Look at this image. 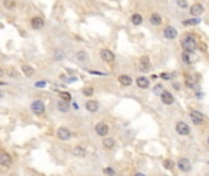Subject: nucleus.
Wrapping results in <instances>:
<instances>
[{"label":"nucleus","instance_id":"nucleus-1","mask_svg":"<svg viewBox=\"0 0 209 176\" xmlns=\"http://www.w3.org/2000/svg\"><path fill=\"white\" fill-rule=\"evenodd\" d=\"M182 48L187 51H195L197 49V43H196L195 37L192 34H186L181 41Z\"/></svg>","mask_w":209,"mask_h":176},{"label":"nucleus","instance_id":"nucleus-2","mask_svg":"<svg viewBox=\"0 0 209 176\" xmlns=\"http://www.w3.org/2000/svg\"><path fill=\"white\" fill-rule=\"evenodd\" d=\"M31 110L36 115H42L43 113H44V110H45L44 103L42 100H34V102L32 103V105H31Z\"/></svg>","mask_w":209,"mask_h":176},{"label":"nucleus","instance_id":"nucleus-3","mask_svg":"<svg viewBox=\"0 0 209 176\" xmlns=\"http://www.w3.org/2000/svg\"><path fill=\"white\" fill-rule=\"evenodd\" d=\"M190 117H191V120H192V122H193L195 125H201V124L204 121L203 114L199 113V111H197V110H192V111L190 113Z\"/></svg>","mask_w":209,"mask_h":176},{"label":"nucleus","instance_id":"nucleus-4","mask_svg":"<svg viewBox=\"0 0 209 176\" xmlns=\"http://www.w3.org/2000/svg\"><path fill=\"white\" fill-rule=\"evenodd\" d=\"M176 131H177V133L179 134H181V136H187V134H190V126L186 124V122H182V121H180V122H177L176 124Z\"/></svg>","mask_w":209,"mask_h":176},{"label":"nucleus","instance_id":"nucleus-5","mask_svg":"<svg viewBox=\"0 0 209 176\" xmlns=\"http://www.w3.org/2000/svg\"><path fill=\"white\" fill-rule=\"evenodd\" d=\"M152 65H151V61H149V58L148 56H143L139 61V71L141 72H148L151 70Z\"/></svg>","mask_w":209,"mask_h":176},{"label":"nucleus","instance_id":"nucleus-6","mask_svg":"<svg viewBox=\"0 0 209 176\" xmlns=\"http://www.w3.org/2000/svg\"><path fill=\"white\" fill-rule=\"evenodd\" d=\"M177 168L182 173H188L191 170V163H190L188 159L182 158V159H180V160L177 161Z\"/></svg>","mask_w":209,"mask_h":176},{"label":"nucleus","instance_id":"nucleus-7","mask_svg":"<svg viewBox=\"0 0 209 176\" xmlns=\"http://www.w3.org/2000/svg\"><path fill=\"white\" fill-rule=\"evenodd\" d=\"M163 33H164V37L167 38V39H170V41H172L174 38H176V36H177V31L172 26H167L164 31H163Z\"/></svg>","mask_w":209,"mask_h":176},{"label":"nucleus","instance_id":"nucleus-8","mask_svg":"<svg viewBox=\"0 0 209 176\" xmlns=\"http://www.w3.org/2000/svg\"><path fill=\"white\" fill-rule=\"evenodd\" d=\"M100 58L103 59L104 61L112 62V61H114V59H115V55H114V53L110 51L109 49H102V50H100Z\"/></svg>","mask_w":209,"mask_h":176},{"label":"nucleus","instance_id":"nucleus-9","mask_svg":"<svg viewBox=\"0 0 209 176\" xmlns=\"http://www.w3.org/2000/svg\"><path fill=\"white\" fill-rule=\"evenodd\" d=\"M96 132L99 136H107L108 132H109V126L104 122H99L96 125Z\"/></svg>","mask_w":209,"mask_h":176},{"label":"nucleus","instance_id":"nucleus-10","mask_svg":"<svg viewBox=\"0 0 209 176\" xmlns=\"http://www.w3.org/2000/svg\"><path fill=\"white\" fill-rule=\"evenodd\" d=\"M31 26H32L33 29H42L43 26H44V21H43L42 17L36 16V17H33L31 20Z\"/></svg>","mask_w":209,"mask_h":176},{"label":"nucleus","instance_id":"nucleus-11","mask_svg":"<svg viewBox=\"0 0 209 176\" xmlns=\"http://www.w3.org/2000/svg\"><path fill=\"white\" fill-rule=\"evenodd\" d=\"M182 60L186 62V64H193L196 61V55L193 54V51H187L185 50L182 53Z\"/></svg>","mask_w":209,"mask_h":176},{"label":"nucleus","instance_id":"nucleus-12","mask_svg":"<svg viewBox=\"0 0 209 176\" xmlns=\"http://www.w3.org/2000/svg\"><path fill=\"white\" fill-rule=\"evenodd\" d=\"M57 137L60 138V139H62V141H66V139H70L71 138V132L66 129V127H60L59 130H57Z\"/></svg>","mask_w":209,"mask_h":176},{"label":"nucleus","instance_id":"nucleus-13","mask_svg":"<svg viewBox=\"0 0 209 176\" xmlns=\"http://www.w3.org/2000/svg\"><path fill=\"white\" fill-rule=\"evenodd\" d=\"M160 98H162V102L164 103V104H167V105H171L172 103L175 102L174 95L170 92H167V90H164V93L160 95Z\"/></svg>","mask_w":209,"mask_h":176},{"label":"nucleus","instance_id":"nucleus-14","mask_svg":"<svg viewBox=\"0 0 209 176\" xmlns=\"http://www.w3.org/2000/svg\"><path fill=\"white\" fill-rule=\"evenodd\" d=\"M203 11H204V7L201 5V4H193L192 6H191V10H190V12L191 15H193V16H199V15L203 14Z\"/></svg>","mask_w":209,"mask_h":176},{"label":"nucleus","instance_id":"nucleus-15","mask_svg":"<svg viewBox=\"0 0 209 176\" xmlns=\"http://www.w3.org/2000/svg\"><path fill=\"white\" fill-rule=\"evenodd\" d=\"M0 164H1L2 166H10V165H11V157H10L7 153L2 152V153L0 154Z\"/></svg>","mask_w":209,"mask_h":176},{"label":"nucleus","instance_id":"nucleus-16","mask_svg":"<svg viewBox=\"0 0 209 176\" xmlns=\"http://www.w3.org/2000/svg\"><path fill=\"white\" fill-rule=\"evenodd\" d=\"M86 109L91 113H96L99 109V104L96 100H88V102H86Z\"/></svg>","mask_w":209,"mask_h":176},{"label":"nucleus","instance_id":"nucleus-17","mask_svg":"<svg viewBox=\"0 0 209 176\" xmlns=\"http://www.w3.org/2000/svg\"><path fill=\"white\" fill-rule=\"evenodd\" d=\"M72 153H73V155H75V157H80V158H83V157H86V154H87L86 149H84L83 147H81V146L73 147V149H72Z\"/></svg>","mask_w":209,"mask_h":176},{"label":"nucleus","instance_id":"nucleus-18","mask_svg":"<svg viewBox=\"0 0 209 176\" xmlns=\"http://www.w3.org/2000/svg\"><path fill=\"white\" fill-rule=\"evenodd\" d=\"M149 21H151V23L154 25V26H159L162 22H163V18H162V16L159 14H157V12H154V14L151 15V17H149Z\"/></svg>","mask_w":209,"mask_h":176},{"label":"nucleus","instance_id":"nucleus-19","mask_svg":"<svg viewBox=\"0 0 209 176\" xmlns=\"http://www.w3.org/2000/svg\"><path fill=\"white\" fill-rule=\"evenodd\" d=\"M56 106H57V109H59L60 111H62V113L69 111V109H70L69 102H66V100H59L57 104H56Z\"/></svg>","mask_w":209,"mask_h":176},{"label":"nucleus","instance_id":"nucleus-20","mask_svg":"<svg viewBox=\"0 0 209 176\" xmlns=\"http://www.w3.org/2000/svg\"><path fill=\"white\" fill-rule=\"evenodd\" d=\"M119 82L122 85V86H130L131 83H132V78L130 77V76H127V75H121V76H119Z\"/></svg>","mask_w":209,"mask_h":176},{"label":"nucleus","instance_id":"nucleus-21","mask_svg":"<svg viewBox=\"0 0 209 176\" xmlns=\"http://www.w3.org/2000/svg\"><path fill=\"white\" fill-rule=\"evenodd\" d=\"M196 83H197V78L195 76H191V75H187L186 76V86L188 88H195Z\"/></svg>","mask_w":209,"mask_h":176},{"label":"nucleus","instance_id":"nucleus-22","mask_svg":"<svg viewBox=\"0 0 209 176\" xmlns=\"http://www.w3.org/2000/svg\"><path fill=\"white\" fill-rule=\"evenodd\" d=\"M137 86L142 89H146V88L149 87V81L146 77H138L137 78Z\"/></svg>","mask_w":209,"mask_h":176},{"label":"nucleus","instance_id":"nucleus-23","mask_svg":"<svg viewBox=\"0 0 209 176\" xmlns=\"http://www.w3.org/2000/svg\"><path fill=\"white\" fill-rule=\"evenodd\" d=\"M103 146L105 147L107 149H112V148L115 147V141H114L112 138H110V137L104 138V139H103Z\"/></svg>","mask_w":209,"mask_h":176},{"label":"nucleus","instance_id":"nucleus-24","mask_svg":"<svg viewBox=\"0 0 209 176\" xmlns=\"http://www.w3.org/2000/svg\"><path fill=\"white\" fill-rule=\"evenodd\" d=\"M201 22V18H188V20H185L183 22H182V25H185V26H196V25H198Z\"/></svg>","mask_w":209,"mask_h":176},{"label":"nucleus","instance_id":"nucleus-25","mask_svg":"<svg viewBox=\"0 0 209 176\" xmlns=\"http://www.w3.org/2000/svg\"><path fill=\"white\" fill-rule=\"evenodd\" d=\"M22 72L25 73L27 77H31L33 73H34V70H33V67H31V66H28V65H23L22 66Z\"/></svg>","mask_w":209,"mask_h":176},{"label":"nucleus","instance_id":"nucleus-26","mask_svg":"<svg viewBox=\"0 0 209 176\" xmlns=\"http://www.w3.org/2000/svg\"><path fill=\"white\" fill-rule=\"evenodd\" d=\"M131 20H132V23L136 25V26H138V25H141V23L143 22V17H142L139 14H135L133 16H132Z\"/></svg>","mask_w":209,"mask_h":176},{"label":"nucleus","instance_id":"nucleus-27","mask_svg":"<svg viewBox=\"0 0 209 176\" xmlns=\"http://www.w3.org/2000/svg\"><path fill=\"white\" fill-rule=\"evenodd\" d=\"M153 92H154V94H157V95H162V94L164 93V88H163L162 85H157V86H154Z\"/></svg>","mask_w":209,"mask_h":176},{"label":"nucleus","instance_id":"nucleus-28","mask_svg":"<svg viewBox=\"0 0 209 176\" xmlns=\"http://www.w3.org/2000/svg\"><path fill=\"white\" fill-rule=\"evenodd\" d=\"M77 59H78L80 61H86V60L88 59V54H87L84 50H81V51L77 53Z\"/></svg>","mask_w":209,"mask_h":176},{"label":"nucleus","instance_id":"nucleus-29","mask_svg":"<svg viewBox=\"0 0 209 176\" xmlns=\"http://www.w3.org/2000/svg\"><path fill=\"white\" fill-rule=\"evenodd\" d=\"M59 95H60V98H62V100H66V102L71 100V94L69 92H59Z\"/></svg>","mask_w":209,"mask_h":176},{"label":"nucleus","instance_id":"nucleus-30","mask_svg":"<svg viewBox=\"0 0 209 176\" xmlns=\"http://www.w3.org/2000/svg\"><path fill=\"white\" fill-rule=\"evenodd\" d=\"M4 5H5L6 9L10 10V9H14L16 2H15V0H4Z\"/></svg>","mask_w":209,"mask_h":176},{"label":"nucleus","instance_id":"nucleus-31","mask_svg":"<svg viewBox=\"0 0 209 176\" xmlns=\"http://www.w3.org/2000/svg\"><path fill=\"white\" fill-rule=\"evenodd\" d=\"M174 166H175V163H174L172 160L167 159V160L164 161V168H165V169H167V170H171Z\"/></svg>","mask_w":209,"mask_h":176},{"label":"nucleus","instance_id":"nucleus-32","mask_svg":"<svg viewBox=\"0 0 209 176\" xmlns=\"http://www.w3.org/2000/svg\"><path fill=\"white\" fill-rule=\"evenodd\" d=\"M93 88L92 87H86V88H83V90H82V93H83L84 95L86 97H92L93 95Z\"/></svg>","mask_w":209,"mask_h":176},{"label":"nucleus","instance_id":"nucleus-33","mask_svg":"<svg viewBox=\"0 0 209 176\" xmlns=\"http://www.w3.org/2000/svg\"><path fill=\"white\" fill-rule=\"evenodd\" d=\"M176 2H177V5H179L180 7H182V9H186L187 5H188L186 0H176Z\"/></svg>","mask_w":209,"mask_h":176},{"label":"nucleus","instance_id":"nucleus-34","mask_svg":"<svg viewBox=\"0 0 209 176\" xmlns=\"http://www.w3.org/2000/svg\"><path fill=\"white\" fill-rule=\"evenodd\" d=\"M104 173L107 174V175L109 176H115L116 174H115V171H114V169H112V168H107V169H104Z\"/></svg>","mask_w":209,"mask_h":176},{"label":"nucleus","instance_id":"nucleus-35","mask_svg":"<svg viewBox=\"0 0 209 176\" xmlns=\"http://www.w3.org/2000/svg\"><path fill=\"white\" fill-rule=\"evenodd\" d=\"M160 77H162L163 80H171L172 75H170V73H160Z\"/></svg>","mask_w":209,"mask_h":176},{"label":"nucleus","instance_id":"nucleus-36","mask_svg":"<svg viewBox=\"0 0 209 176\" xmlns=\"http://www.w3.org/2000/svg\"><path fill=\"white\" fill-rule=\"evenodd\" d=\"M55 58L57 59V60H62V59H64V53H62V51H60V50H59V51H56Z\"/></svg>","mask_w":209,"mask_h":176},{"label":"nucleus","instance_id":"nucleus-37","mask_svg":"<svg viewBox=\"0 0 209 176\" xmlns=\"http://www.w3.org/2000/svg\"><path fill=\"white\" fill-rule=\"evenodd\" d=\"M7 75H9V76H12V77H16V76H17V73L15 72V70L12 69V67H11V69L7 71Z\"/></svg>","mask_w":209,"mask_h":176},{"label":"nucleus","instance_id":"nucleus-38","mask_svg":"<svg viewBox=\"0 0 209 176\" xmlns=\"http://www.w3.org/2000/svg\"><path fill=\"white\" fill-rule=\"evenodd\" d=\"M199 48H201V50H202V51H207V44L201 43L199 44Z\"/></svg>","mask_w":209,"mask_h":176},{"label":"nucleus","instance_id":"nucleus-39","mask_svg":"<svg viewBox=\"0 0 209 176\" xmlns=\"http://www.w3.org/2000/svg\"><path fill=\"white\" fill-rule=\"evenodd\" d=\"M172 87H174V89H176V90H180L181 88H180V83H172Z\"/></svg>","mask_w":209,"mask_h":176},{"label":"nucleus","instance_id":"nucleus-40","mask_svg":"<svg viewBox=\"0 0 209 176\" xmlns=\"http://www.w3.org/2000/svg\"><path fill=\"white\" fill-rule=\"evenodd\" d=\"M36 86H37V87H44V86H45V82H37Z\"/></svg>","mask_w":209,"mask_h":176},{"label":"nucleus","instance_id":"nucleus-41","mask_svg":"<svg viewBox=\"0 0 209 176\" xmlns=\"http://www.w3.org/2000/svg\"><path fill=\"white\" fill-rule=\"evenodd\" d=\"M135 176H146V175H144V174H139V173H138V174H136Z\"/></svg>","mask_w":209,"mask_h":176},{"label":"nucleus","instance_id":"nucleus-42","mask_svg":"<svg viewBox=\"0 0 209 176\" xmlns=\"http://www.w3.org/2000/svg\"><path fill=\"white\" fill-rule=\"evenodd\" d=\"M208 144H209V137H208Z\"/></svg>","mask_w":209,"mask_h":176},{"label":"nucleus","instance_id":"nucleus-43","mask_svg":"<svg viewBox=\"0 0 209 176\" xmlns=\"http://www.w3.org/2000/svg\"><path fill=\"white\" fill-rule=\"evenodd\" d=\"M39 176H44V175H39Z\"/></svg>","mask_w":209,"mask_h":176}]
</instances>
